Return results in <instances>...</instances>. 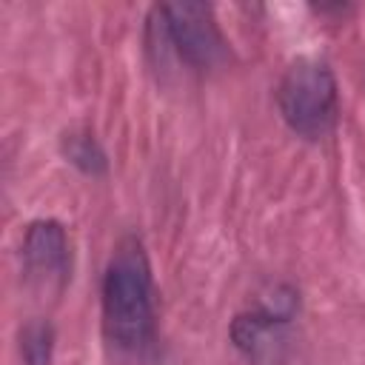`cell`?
I'll return each mask as SVG.
<instances>
[{
	"label": "cell",
	"mask_w": 365,
	"mask_h": 365,
	"mask_svg": "<svg viewBox=\"0 0 365 365\" xmlns=\"http://www.w3.org/2000/svg\"><path fill=\"white\" fill-rule=\"evenodd\" d=\"M103 325L117 348L137 351L154 334V285L137 237L117 242L103 277Z\"/></svg>",
	"instance_id": "1"
},
{
	"label": "cell",
	"mask_w": 365,
	"mask_h": 365,
	"mask_svg": "<svg viewBox=\"0 0 365 365\" xmlns=\"http://www.w3.org/2000/svg\"><path fill=\"white\" fill-rule=\"evenodd\" d=\"M148 48L171 54L191 71H211L228 60V43L214 20V9L197 0L160 3L148 17Z\"/></svg>",
	"instance_id": "2"
},
{
	"label": "cell",
	"mask_w": 365,
	"mask_h": 365,
	"mask_svg": "<svg viewBox=\"0 0 365 365\" xmlns=\"http://www.w3.org/2000/svg\"><path fill=\"white\" fill-rule=\"evenodd\" d=\"M277 108L294 134L305 140L328 137L339 111L336 77L328 63L311 57L291 63L277 86Z\"/></svg>",
	"instance_id": "3"
},
{
	"label": "cell",
	"mask_w": 365,
	"mask_h": 365,
	"mask_svg": "<svg viewBox=\"0 0 365 365\" xmlns=\"http://www.w3.org/2000/svg\"><path fill=\"white\" fill-rule=\"evenodd\" d=\"M23 259H26V274L31 282H37L46 291H63L68 279V268H71L68 237L63 225L54 220L31 222L23 240Z\"/></svg>",
	"instance_id": "4"
},
{
	"label": "cell",
	"mask_w": 365,
	"mask_h": 365,
	"mask_svg": "<svg viewBox=\"0 0 365 365\" xmlns=\"http://www.w3.org/2000/svg\"><path fill=\"white\" fill-rule=\"evenodd\" d=\"M294 314V302L277 299V305H265L248 314H240L231 325V339L248 362L271 365L279 359V348L285 345V325Z\"/></svg>",
	"instance_id": "5"
},
{
	"label": "cell",
	"mask_w": 365,
	"mask_h": 365,
	"mask_svg": "<svg viewBox=\"0 0 365 365\" xmlns=\"http://www.w3.org/2000/svg\"><path fill=\"white\" fill-rule=\"evenodd\" d=\"M63 151H66V157H68L77 168H83L86 174H100V171L106 168V154L100 151V145L94 143V137L86 134V131H71V134H66Z\"/></svg>",
	"instance_id": "6"
},
{
	"label": "cell",
	"mask_w": 365,
	"mask_h": 365,
	"mask_svg": "<svg viewBox=\"0 0 365 365\" xmlns=\"http://www.w3.org/2000/svg\"><path fill=\"white\" fill-rule=\"evenodd\" d=\"M51 325L48 322H29L20 328V356L23 365H48L51 362Z\"/></svg>",
	"instance_id": "7"
}]
</instances>
